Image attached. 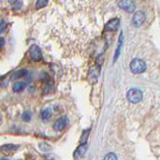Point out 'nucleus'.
Returning a JSON list of instances; mask_svg holds the SVG:
<instances>
[{
  "mask_svg": "<svg viewBox=\"0 0 160 160\" xmlns=\"http://www.w3.org/2000/svg\"><path fill=\"white\" fill-rule=\"evenodd\" d=\"M130 70L134 74H140L143 73L146 70V63L140 58H134L130 62Z\"/></svg>",
  "mask_w": 160,
  "mask_h": 160,
  "instance_id": "f257e3e1",
  "label": "nucleus"
},
{
  "mask_svg": "<svg viewBox=\"0 0 160 160\" xmlns=\"http://www.w3.org/2000/svg\"><path fill=\"white\" fill-rule=\"evenodd\" d=\"M126 97L131 103H138L142 100L143 94L140 89L137 88H131L127 91Z\"/></svg>",
  "mask_w": 160,
  "mask_h": 160,
  "instance_id": "f03ea898",
  "label": "nucleus"
},
{
  "mask_svg": "<svg viewBox=\"0 0 160 160\" xmlns=\"http://www.w3.org/2000/svg\"><path fill=\"white\" fill-rule=\"evenodd\" d=\"M145 19H146V15H145V13L142 11V10H137L132 17V25L136 28L141 27L145 22Z\"/></svg>",
  "mask_w": 160,
  "mask_h": 160,
  "instance_id": "7ed1b4c3",
  "label": "nucleus"
},
{
  "mask_svg": "<svg viewBox=\"0 0 160 160\" xmlns=\"http://www.w3.org/2000/svg\"><path fill=\"white\" fill-rule=\"evenodd\" d=\"M118 7L127 13H132L136 8V4L134 0H120L118 2Z\"/></svg>",
  "mask_w": 160,
  "mask_h": 160,
  "instance_id": "20e7f679",
  "label": "nucleus"
},
{
  "mask_svg": "<svg viewBox=\"0 0 160 160\" xmlns=\"http://www.w3.org/2000/svg\"><path fill=\"white\" fill-rule=\"evenodd\" d=\"M120 26V19L118 17H115L110 19L109 21L105 24L104 30L105 31H110V32H114L119 28Z\"/></svg>",
  "mask_w": 160,
  "mask_h": 160,
  "instance_id": "39448f33",
  "label": "nucleus"
},
{
  "mask_svg": "<svg viewBox=\"0 0 160 160\" xmlns=\"http://www.w3.org/2000/svg\"><path fill=\"white\" fill-rule=\"evenodd\" d=\"M29 54L30 57L34 61H40L42 59V52L41 49H40L37 45H32L29 49Z\"/></svg>",
  "mask_w": 160,
  "mask_h": 160,
  "instance_id": "423d86ee",
  "label": "nucleus"
},
{
  "mask_svg": "<svg viewBox=\"0 0 160 160\" xmlns=\"http://www.w3.org/2000/svg\"><path fill=\"white\" fill-rule=\"evenodd\" d=\"M99 74H100V65L96 64V65H94V66H92L89 70V75H88L89 81L91 83L96 82V80L99 77Z\"/></svg>",
  "mask_w": 160,
  "mask_h": 160,
  "instance_id": "0eeeda50",
  "label": "nucleus"
},
{
  "mask_svg": "<svg viewBox=\"0 0 160 160\" xmlns=\"http://www.w3.org/2000/svg\"><path fill=\"white\" fill-rule=\"evenodd\" d=\"M68 125V118L66 116H62L56 120V122L53 124V129L56 131H62Z\"/></svg>",
  "mask_w": 160,
  "mask_h": 160,
  "instance_id": "6e6552de",
  "label": "nucleus"
},
{
  "mask_svg": "<svg viewBox=\"0 0 160 160\" xmlns=\"http://www.w3.org/2000/svg\"><path fill=\"white\" fill-rule=\"evenodd\" d=\"M87 151V144L84 143V144H80L79 146L76 148V150L74 151L73 153V156L75 159H79L84 156V154L86 153Z\"/></svg>",
  "mask_w": 160,
  "mask_h": 160,
  "instance_id": "1a4fd4ad",
  "label": "nucleus"
},
{
  "mask_svg": "<svg viewBox=\"0 0 160 160\" xmlns=\"http://www.w3.org/2000/svg\"><path fill=\"white\" fill-rule=\"evenodd\" d=\"M122 45H123V32L121 31V33H120V35H119V38H118L117 47H116V50H115V54H114L113 62H116V61H117V59L119 58V55H120V53H121Z\"/></svg>",
  "mask_w": 160,
  "mask_h": 160,
  "instance_id": "9d476101",
  "label": "nucleus"
},
{
  "mask_svg": "<svg viewBox=\"0 0 160 160\" xmlns=\"http://www.w3.org/2000/svg\"><path fill=\"white\" fill-rule=\"evenodd\" d=\"M17 149H18V145H14V144H6V145H3L1 147L2 151L8 155H11L14 151H16Z\"/></svg>",
  "mask_w": 160,
  "mask_h": 160,
  "instance_id": "9b49d317",
  "label": "nucleus"
},
{
  "mask_svg": "<svg viewBox=\"0 0 160 160\" xmlns=\"http://www.w3.org/2000/svg\"><path fill=\"white\" fill-rule=\"evenodd\" d=\"M26 87V82H24V81H17V82H15L13 84V91L14 92H20V91H22V90H24V88Z\"/></svg>",
  "mask_w": 160,
  "mask_h": 160,
  "instance_id": "f8f14e48",
  "label": "nucleus"
},
{
  "mask_svg": "<svg viewBox=\"0 0 160 160\" xmlns=\"http://www.w3.org/2000/svg\"><path fill=\"white\" fill-rule=\"evenodd\" d=\"M51 115H52V112H51V109L49 107L44 108L41 111V118L43 121H47V120H49L51 118Z\"/></svg>",
  "mask_w": 160,
  "mask_h": 160,
  "instance_id": "ddd939ff",
  "label": "nucleus"
},
{
  "mask_svg": "<svg viewBox=\"0 0 160 160\" xmlns=\"http://www.w3.org/2000/svg\"><path fill=\"white\" fill-rule=\"evenodd\" d=\"M28 73V71L26 69H21V70H18V71H16L14 74L12 78L13 79H17V78H20V77H23V76H26Z\"/></svg>",
  "mask_w": 160,
  "mask_h": 160,
  "instance_id": "4468645a",
  "label": "nucleus"
},
{
  "mask_svg": "<svg viewBox=\"0 0 160 160\" xmlns=\"http://www.w3.org/2000/svg\"><path fill=\"white\" fill-rule=\"evenodd\" d=\"M48 4V0H37L35 3V8L36 9H41L45 7Z\"/></svg>",
  "mask_w": 160,
  "mask_h": 160,
  "instance_id": "2eb2a0df",
  "label": "nucleus"
},
{
  "mask_svg": "<svg viewBox=\"0 0 160 160\" xmlns=\"http://www.w3.org/2000/svg\"><path fill=\"white\" fill-rule=\"evenodd\" d=\"M89 133H90V130H89V129H87V130H85V131H83V133H82V135H81V138H80V144L86 143Z\"/></svg>",
  "mask_w": 160,
  "mask_h": 160,
  "instance_id": "dca6fc26",
  "label": "nucleus"
},
{
  "mask_svg": "<svg viewBox=\"0 0 160 160\" xmlns=\"http://www.w3.org/2000/svg\"><path fill=\"white\" fill-rule=\"evenodd\" d=\"M39 148L41 149L42 151H44V152L50 151V150H51V147H50V145L47 144V143H44V142H42V143H40V144H39Z\"/></svg>",
  "mask_w": 160,
  "mask_h": 160,
  "instance_id": "f3484780",
  "label": "nucleus"
},
{
  "mask_svg": "<svg viewBox=\"0 0 160 160\" xmlns=\"http://www.w3.org/2000/svg\"><path fill=\"white\" fill-rule=\"evenodd\" d=\"M103 160H117V156L115 153H108Z\"/></svg>",
  "mask_w": 160,
  "mask_h": 160,
  "instance_id": "a211bd4d",
  "label": "nucleus"
},
{
  "mask_svg": "<svg viewBox=\"0 0 160 160\" xmlns=\"http://www.w3.org/2000/svg\"><path fill=\"white\" fill-rule=\"evenodd\" d=\"M22 119L24 120V121H26V122L30 121V119H31V113L28 112V111L24 112V113L22 114Z\"/></svg>",
  "mask_w": 160,
  "mask_h": 160,
  "instance_id": "6ab92c4d",
  "label": "nucleus"
},
{
  "mask_svg": "<svg viewBox=\"0 0 160 160\" xmlns=\"http://www.w3.org/2000/svg\"><path fill=\"white\" fill-rule=\"evenodd\" d=\"M5 27H6V23H5L4 20H1V21H0V33L5 29Z\"/></svg>",
  "mask_w": 160,
  "mask_h": 160,
  "instance_id": "aec40b11",
  "label": "nucleus"
},
{
  "mask_svg": "<svg viewBox=\"0 0 160 160\" xmlns=\"http://www.w3.org/2000/svg\"><path fill=\"white\" fill-rule=\"evenodd\" d=\"M21 5H22V2H21V1H19V0H17V1L13 4V8H15V9H18V8L21 7Z\"/></svg>",
  "mask_w": 160,
  "mask_h": 160,
  "instance_id": "412c9836",
  "label": "nucleus"
},
{
  "mask_svg": "<svg viewBox=\"0 0 160 160\" xmlns=\"http://www.w3.org/2000/svg\"><path fill=\"white\" fill-rule=\"evenodd\" d=\"M4 45H5V40H4V38L0 37V49L3 48V47H4Z\"/></svg>",
  "mask_w": 160,
  "mask_h": 160,
  "instance_id": "4be33fe9",
  "label": "nucleus"
},
{
  "mask_svg": "<svg viewBox=\"0 0 160 160\" xmlns=\"http://www.w3.org/2000/svg\"><path fill=\"white\" fill-rule=\"evenodd\" d=\"M16 1H17V0H9V2H10V3H12V4H14Z\"/></svg>",
  "mask_w": 160,
  "mask_h": 160,
  "instance_id": "5701e85b",
  "label": "nucleus"
},
{
  "mask_svg": "<svg viewBox=\"0 0 160 160\" xmlns=\"http://www.w3.org/2000/svg\"><path fill=\"white\" fill-rule=\"evenodd\" d=\"M1 160H8V159H6V158H2Z\"/></svg>",
  "mask_w": 160,
  "mask_h": 160,
  "instance_id": "b1692460",
  "label": "nucleus"
}]
</instances>
